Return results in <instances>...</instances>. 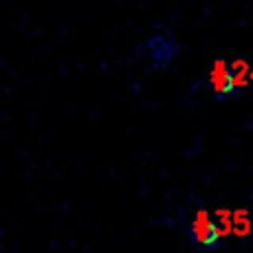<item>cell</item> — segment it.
<instances>
[{
	"label": "cell",
	"instance_id": "obj_2",
	"mask_svg": "<svg viewBox=\"0 0 253 253\" xmlns=\"http://www.w3.org/2000/svg\"><path fill=\"white\" fill-rule=\"evenodd\" d=\"M190 239L194 245L204 247V249H217L219 247V229L215 219L211 217V213L204 208H200L190 223Z\"/></svg>",
	"mask_w": 253,
	"mask_h": 253
},
{
	"label": "cell",
	"instance_id": "obj_1",
	"mask_svg": "<svg viewBox=\"0 0 253 253\" xmlns=\"http://www.w3.org/2000/svg\"><path fill=\"white\" fill-rule=\"evenodd\" d=\"M142 51L154 69H166L180 53V43L170 32H156L144 40Z\"/></svg>",
	"mask_w": 253,
	"mask_h": 253
},
{
	"label": "cell",
	"instance_id": "obj_3",
	"mask_svg": "<svg viewBox=\"0 0 253 253\" xmlns=\"http://www.w3.org/2000/svg\"><path fill=\"white\" fill-rule=\"evenodd\" d=\"M210 85H211V91L215 93L217 99L231 97L239 89L235 79H233V73H231L229 65L223 59H217L211 65V69H210Z\"/></svg>",
	"mask_w": 253,
	"mask_h": 253
},
{
	"label": "cell",
	"instance_id": "obj_4",
	"mask_svg": "<svg viewBox=\"0 0 253 253\" xmlns=\"http://www.w3.org/2000/svg\"><path fill=\"white\" fill-rule=\"evenodd\" d=\"M229 69H231V73H233V79H235V83H237V87H239L241 83H245V81H247V75L251 73V69H249V65H247L245 61H241V59H237V61H233V63L229 65Z\"/></svg>",
	"mask_w": 253,
	"mask_h": 253
}]
</instances>
